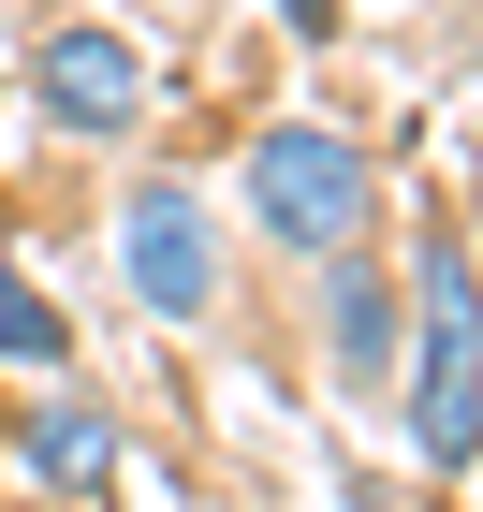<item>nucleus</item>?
Returning a JSON list of instances; mask_svg holds the SVG:
<instances>
[{
	"label": "nucleus",
	"instance_id": "obj_2",
	"mask_svg": "<svg viewBox=\"0 0 483 512\" xmlns=\"http://www.w3.org/2000/svg\"><path fill=\"white\" fill-rule=\"evenodd\" d=\"M249 220L279 249H308V264H337V249L366 235V147L322 118H279L264 147H249Z\"/></svg>",
	"mask_w": 483,
	"mask_h": 512
},
{
	"label": "nucleus",
	"instance_id": "obj_6",
	"mask_svg": "<svg viewBox=\"0 0 483 512\" xmlns=\"http://www.w3.org/2000/svg\"><path fill=\"white\" fill-rule=\"evenodd\" d=\"M15 454H30V483H118V410H30Z\"/></svg>",
	"mask_w": 483,
	"mask_h": 512
},
{
	"label": "nucleus",
	"instance_id": "obj_8",
	"mask_svg": "<svg viewBox=\"0 0 483 512\" xmlns=\"http://www.w3.org/2000/svg\"><path fill=\"white\" fill-rule=\"evenodd\" d=\"M279 15H293V30H337V0H279Z\"/></svg>",
	"mask_w": 483,
	"mask_h": 512
},
{
	"label": "nucleus",
	"instance_id": "obj_7",
	"mask_svg": "<svg viewBox=\"0 0 483 512\" xmlns=\"http://www.w3.org/2000/svg\"><path fill=\"white\" fill-rule=\"evenodd\" d=\"M0 352H15V366H59V352H74V337H59V308H44L15 264H0Z\"/></svg>",
	"mask_w": 483,
	"mask_h": 512
},
{
	"label": "nucleus",
	"instance_id": "obj_3",
	"mask_svg": "<svg viewBox=\"0 0 483 512\" xmlns=\"http://www.w3.org/2000/svg\"><path fill=\"white\" fill-rule=\"evenodd\" d=\"M118 264H132V293H147L161 322H205V293H220V235H205V191H191V176H147V191L118 205Z\"/></svg>",
	"mask_w": 483,
	"mask_h": 512
},
{
	"label": "nucleus",
	"instance_id": "obj_5",
	"mask_svg": "<svg viewBox=\"0 0 483 512\" xmlns=\"http://www.w3.org/2000/svg\"><path fill=\"white\" fill-rule=\"evenodd\" d=\"M322 352L352 366V381H396V366H410V293L366 264V249L322 264Z\"/></svg>",
	"mask_w": 483,
	"mask_h": 512
},
{
	"label": "nucleus",
	"instance_id": "obj_4",
	"mask_svg": "<svg viewBox=\"0 0 483 512\" xmlns=\"http://www.w3.org/2000/svg\"><path fill=\"white\" fill-rule=\"evenodd\" d=\"M30 103L59 132H132L147 118V44L132 30H44L30 44Z\"/></svg>",
	"mask_w": 483,
	"mask_h": 512
},
{
	"label": "nucleus",
	"instance_id": "obj_1",
	"mask_svg": "<svg viewBox=\"0 0 483 512\" xmlns=\"http://www.w3.org/2000/svg\"><path fill=\"white\" fill-rule=\"evenodd\" d=\"M410 308H425V337H410V454L425 469H469L483 454V278H469L454 235L425 249Z\"/></svg>",
	"mask_w": 483,
	"mask_h": 512
}]
</instances>
